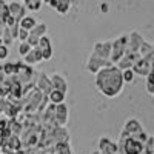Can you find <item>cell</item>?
I'll use <instances>...</instances> for the list:
<instances>
[{
  "mask_svg": "<svg viewBox=\"0 0 154 154\" xmlns=\"http://www.w3.org/2000/svg\"><path fill=\"white\" fill-rule=\"evenodd\" d=\"M96 74V85L102 91V94H105L106 97H116L122 93L125 82L122 77V71L117 66H103Z\"/></svg>",
  "mask_w": 154,
  "mask_h": 154,
  "instance_id": "obj_1",
  "label": "cell"
},
{
  "mask_svg": "<svg viewBox=\"0 0 154 154\" xmlns=\"http://www.w3.org/2000/svg\"><path fill=\"white\" fill-rule=\"evenodd\" d=\"M126 43H128V37H126V35L117 38L116 42L111 43V54H109L111 63H117V62L123 57L125 49H126Z\"/></svg>",
  "mask_w": 154,
  "mask_h": 154,
  "instance_id": "obj_2",
  "label": "cell"
},
{
  "mask_svg": "<svg viewBox=\"0 0 154 154\" xmlns=\"http://www.w3.org/2000/svg\"><path fill=\"white\" fill-rule=\"evenodd\" d=\"M109 65H112L109 60H103V59L97 57L96 54H91V57H89V60H88L86 68H88L89 72H97L99 69H102L103 66H109Z\"/></svg>",
  "mask_w": 154,
  "mask_h": 154,
  "instance_id": "obj_3",
  "label": "cell"
},
{
  "mask_svg": "<svg viewBox=\"0 0 154 154\" xmlns=\"http://www.w3.org/2000/svg\"><path fill=\"white\" fill-rule=\"evenodd\" d=\"M99 148H100V154H119L117 143L109 140L108 137H102L99 140Z\"/></svg>",
  "mask_w": 154,
  "mask_h": 154,
  "instance_id": "obj_4",
  "label": "cell"
},
{
  "mask_svg": "<svg viewBox=\"0 0 154 154\" xmlns=\"http://www.w3.org/2000/svg\"><path fill=\"white\" fill-rule=\"evenodd\" d=\"M97 57L103 59V60H109V54H111V43L106 42V43H96L94 46V53ZM111 62V60H109Z\"/></svg>",
  "mask_w": 154,
  "mask_h": 154,
  "instance_id": "obj_5",
  "label": "cell"
},
{
  "mask_svg": "<svg viewBox=\"0 0 154 154\" xmlns=\"http://www.w3.org/2000/svg\"><path fill=\"white\" fill-rule=\"evenodd\" d=\"M37 88H38V91H42V93L46 94V96L53 91L51 79H48L46 74H38V75H37Z\"/></svg>",
  "mask_w": 154,
  "mask_h": 154,
  "instance_id": "obj_6",
  "label": "cell"
},
{
  "mask_svg": "<svg viewBox=\"0 0 154 154\" xmlns=\"http://www.w3.org/2000/svg\"><path fill=\"white\" fill-rule=\"evenodd\" d=\"M68 119V109L63 103L56 105V125L57 126H65Z\"/></svg>",
  "mask_w": 154,
  "mask_h": 154,
  "instance_id": "obj_7",
  "label": "cell"
},
{
  "mask_svg": "<svg viewBox=\"0 0 154 154\" xmlns=\"http://www.w3.org/2000/svg\"><path fill=\"white\" fill-rule=\"evenodd\" d=\"M8 12L16 22H20L25 17V8L22 5H19V3H11L8 6Z\"/></svg>",
  "mask_w": 154,
  "mask_h": 154,
  "instance_id": "obj_8",
  "label": "cell"
},
{
  "mask_svg": "<svg viewBox=\"0 0 154 154\" xmlns=\"http://www.w3.org/2000/svg\"><path fill=\"white\" fill-rule=\"evenodd\" d=\"M51 85H53V89H57V91H62L65 93L68 91V85H66V80L63 79L60 74H54L51 77Z\"/></svg>",
  "mask_w": 154,
  "mask_h": 154,
  "instance_id": "obj_9",
  "label": "cell"
},
{
  "mask_svg": "<svg viewBox=\"0 0 154 154\" xmlns=\"http://www.w3.org/2000/svg\"><path fill=\"white\" fill-rule=\"evenodd\" d=\"M123 130L126 133H130V136H133V134H137L140 131H143V126H142V123H140L137 119H128Z\"/></svg>",
  "mask_w": 154,
  "mask_h": 154,
  "instance_id": "obj_10",
  "label": "cell"
},
{
  "mask_svg": "<svg viewBox=\"0 0 154 154\" xmlns=\"http://www.w3.org/2000/svg\"><path fill=\"white\" fill-rule=\"evenodd\" d=\"M43 57H42V53H40V49L38 48H32L29 53L25 56V62L28 63V65H34V63H38V62H42Z\"/></svg>",
  "mask_w": 154,
  "mask_h": 154,
  "instance_id": "obj_11",
  "label": "cell"
},
{
  "mask_svg": "<svg viewBox=\"0 0 154 154\" xmlns=\"http://www.w3.org/2000/svg\"><path fill=\"white\" fill-rule=\"evenodd\" d=\"M48 97H49V100H51V103L59 105V103H63V102H65L66 94L62 93V91H57V89H53V91L48 94Z\"/></svg>",
  "mask_w": 154,
  "mask_h": 154,
  "instance_id": "obj_12",
  "label": "cell"
},
{
  "mask_svg": "<svg viewBox=\"0 0 154 154\" xmlns=\"http://www.w3.org/2000/svg\"><path fill=\"white\" fill-rule=\"evenodd\" d=\"M69 3L71 0H56V9L57 12H60V14H66L68 9H69Z\"/></svg>",
  "mask_w": 154,
  "mask_h": 154,
  "instance_id": "obj_13",
  "label": "cell"
},
{
  "mask_svg": "<svg viewBox=\"0 0 154 154\" xmlns=\"http://www.w3.org/2000/svg\"><path fill=\"white\" fill-rule=\"evenodd\" d=\"M19 25H20V28L26 29V31H31V29L35 26V20H34L32 17H23V19L19 22Z\"/></svg>",
  "mask_w": 154,
  "mask_h": 154,
  "instance_id": "obj_14",
  "label": "cell"
},
{
  "mask_svg": "<svg viewBox=\"0 0 154 154\" xmlns=\"http://www.w3.org/2000/svg\"><path fill=\"white\" fill-rule=\"evenodd\" d=\"M45 31H46V25H43V23H40L38 26H34L32 29H31V35H34V37H43V34H45Z\"/></svg>",
  "mask_w": 154,
  "mask_h": 154,
  "instance_id": "obj_15",
  "label": "cell"
},
{
  "mask_svg": "<svg viewBox=\"0 0 154 154\" xmlns=\"http://www.w3.org/2000/svg\"><path fill=\"white\" fill-rule=\"evenodd\" d=\"M37 48L40 49V51H43V49H48V48H51V40L48 37H40L38 38V45H37Z\"/></svg>",
  "mask_w": 154,
  "mask_h": 154,
  "instance_id": "obj_16",
  "label": "cell"
},
{
  "mask_svg": "<svg viewBox=\"0 0 154 154\" xmlns=\"http://www.w3.org/2000/svg\"><path fill=\"white\" fill-rule=\"evenodd\" d=\"M146 91L149 94H154V72L146 75Z\"/></svg>",
  "mask_w": 154,
  "mask_h": 154,
  "instance_id": "obj_17",
  "label": "cell"
},
{
  "mask_svg": "<svg viewBox=\"0 0 154 154\" xmlns=\"http://www.w3.org/2000/svg\"><path fill=\"white\" fill-rule=\"evenodd\" d=\"M31 49H32V48L29 46V43H28V42H22V43H20V46H19V53H20V56H23V57H25V56H26Z\"/></svg>",
  "mask_w": 154,
  "mask_h": 154,
  "instance_id": "obj_18",
  "label": "cell"
},
{
  "mask_svg": "<svg viewBox=\"0 0 154 154\" xmlns=\"http://www.w3.org/2000/svg\"><path fill=\"white\" fill-rule=\"evenodd\" d=\"M122 77H123V82H133L134 80V71L131 68L130 69H123Z\"/></svg>",
  "mask_w": 154,
  "mask_h": 154,
  "instance_id": "obj_19",
  "label": "cell"
},
{
  "mask_svg": "<svg viewBox=\"0 0 154 154\" xmlns=\"http://www.w3.org/2000/svg\"><path fill=\"white\" fill-rule=\"evenodd\" d=\"M28 37H29V31L23 29V28L19 29V35H17V38H20L22 42H26V38H28Z\"/></svg>",
  "mask_w": 154,
  "mask_h": 154,
  "instance_id": "obj_20",
  "label": "cell"
},
{
  "mask_svg": "<svg viewBox=\"0 0 154 154\" xmlns=\"http://www.w3.org/2000/svg\"><path fill=\"white\" fill-rule=\"evenodd\" d=\"M40 53H42V57H43V60H49L51 57H53V48L43 49V51H40Z\"/></svg>",
  "mask_w": 154,
  "mask_h": 154,
  "instance_id": "obj_21",
  "label": "cell"
},
{
  "mask_svg": "<svg viewBox=\"0 0 154 154\" xmlns=\"http://www.w3.org/2000/svg\"><path fill=\"white\" fill-rule=\"evenodd\" d=\"M6 56H8V48L2 45L0 46V59H6Z\"/></svg>",
  "mask_w": 154,
  "mask_h": 154,
  "instance_id": "obj_22",
  "label": "cell"
},
{
  "mask_svg": "<svg viewBox=\"0 0 154 154\" xmlns=\"http://www.w3.org/2000/svg\"><path fill=\"white\" fill-rule=\"evenodd\" d=\"M8 128V119H0V131Z\"/></svg>",
  "mask_w": 154,
  "mask_h": 154,
  "instance_id": "obj_23",
  "label": "cell"
},
{
  "mask_svg": "<svg viewBox=\"0 0 154 154\" xmlns=\"http://www.w3.org/2000/svg\"><path fill=\"white\" fill-rule=\"evenodd\" d=\"M3 8H6V6H5V2H3V0H0V11H2Z\"/></svg>",
  "mask_w": 154,
  "mask_h": 154,
  "instance_id": "obj_24",
  "label": "cell"
},
{
  "mask_svg": "<svg viewBox=\"0 0 154 154\" xmlns=\"http://www.w3.org/2000/svg\"><path fill=\"white\" fill-rule=\"evenodd\" d=\"M93 154H100V152H93Z\"/></svg>",
  "mask_w": 154,
  "mask_h": 154,
  "instance_id": "obj_25",
  "label": "cell"
},
{
  "mask_svg": "<svg viewBox=\"0 0 154 154\" xmlns=\"http://www.w3.org/2000/svg\"><path fill=\"white\" fill-rule=\"evenodd\" d=\"M152 96H154V94H152Z\"/></svg>",
  "mask_w": 154,
  "mask_h": 154,
  "instance_id": "obj_26",
  "label": "cell"
}]
</instances>
